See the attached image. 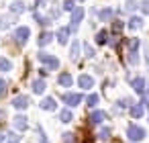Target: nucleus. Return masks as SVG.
Wrapping results in <instances>:
<instances>
[{
  "instance_id": "nucleus-28",
  "label": "nucleus",
  "mask_w": 149,
  "mask_h": 143,
  "mask_svg": "<svg viewBox=\"0 0 149 143\" xmlns=\"http://www.w3.org/2000/svg\"><path fill=\"white\" fill-rule=\"evenodd\" d=\"M98 137H100V139H108V137H110V129H108V127H102L100 133H98Z\"/></svg>"
},
{
  "instance_id": "nucleus-7",
  "label": "nucleus",
  "mask_w": 149,
  "mask_h": 143,
  "mask_svg": "<svg viewBox=\"0 0 149 143\" xmlns=\"http://www.w3.org/2000/svg\"><path fill=\"white\" fill-rule=\"evenodd\" d=\"M70 33H72V29H70V27H61V29L57 31V41H59L61 45H65V43H68V39H70Z\"/></svg>"
},
{
  "instance_id": "nucleus-13",
  "label": "nucleus",
  "mask_w": 149,
  "mask_h": 143,
  "mask_svg": "<svg viewBox=\"0 0 149 143\" xmlns=\"http://www.w3.org/2000/svg\"><path fill=\"white\" fill-rule=\"evenodd\" d=\"M29 125H27V119L23 116V114H19V116H15V129H19V131H25Z\"/></svg>"
},
{
  "instance_id": "nucleus-24",
  "label": "nucleus",
  "mask_w": 149,
  "mask_h": 143,
  "mask_svg": "<svg viewBox=\"0 0 149 143\" xmlns=\"http://www.w3.org/2000/svg\"><path fill=\"white\" fill-rule=\"evenodd\" d=\"M80 57V41H74L72 45V59H78Z\"/></svg>"
},
{
  "instance_id": "nucleus-3",
  "label": "nucleus",
  "mask_w": 149,
  "mask_h": 143,
  "mask_svg": "<svg viewBox=\"0 0 149 143\" xmlns=\"http://www.w3.org/2000/svg\"><path fill=\"white\" fill-rule=\"evenodd\" d=\"M39 59H41L49 70H57V68H59V59L53 57V55H49V53H43V51H41V53H39Z\"/></svg>"
},
{
  "instance_id": "nucleus-16",
  "label": "nucleus",
  "mask_w": 149,
  "mask_h": 143,
  "mask_svg": "<svg viewBox=\"0 0 149 143\" xmlns=\"http://www.w3.org/2000/svg\"><path fill=\"white\" fill-rule=\"evenodd\" d=\"M72 119H74V114H72L70 108H63V110L59 112V121H61V123H72Z\"/></svg>"
},
{
  "instance_id": "nucleus-27",
  "label": "nucleus",
  "mask_w": 149,
  "mask_h": 143,
  "mask_svg": "<svg viewBox=\"0 0 149 143\" xmlns=\"http://www.w3.org/2000/svg\"><path fill=\"white\" fill-rule=\"evenodd\" d=\"M63 10H68V13H74V10H76L74 0H65V2H63Z\"/></svg>"
},
{
  "instance_id": "nucleus-26",
  "label": "nucleus",
  "mask_w": 149,
  "mask_h": 143,
  "mask_svg": "<svg viewBox=\"0 0 149 143\" xmlns=\"http://www.w3.org/2000/svg\"><path fill=\"white\" fill-rule=\"evenodd\" d=\"M10 21H13V17H0V29H8Z\"/></svg>"
},
{
  "instance_id": "nucleus-1",
  "label": "nucleus",
  "mask_w": 149,
  "mask_h": 143,
  "mask_svg": "<svg viewBox=\"0 0 149 143\" xmlns=\"http://www.w3.org/2000/svg\"><path fill=\"white\" fill-rule=\"evenodd\" d=\"M145 135H147L145 129L139 125H129V129H127V137L131 141H141V139H145Z\"/></svg>"
},
{
  "instance_id": "nucleus-29",
  "label": "nucleus",
  "mask_w": 149,
  "mask_h": 143,
  "mask_svg": "<svg viewBox=\"0 0 149 143\" xmlns=\"http://www.w3.org/2000/svg\"><path fill=\"white\" fill-rule=\"evenodd\" d=\"M135 8H137V2H135V0H127L125 10H127V13H131V10H135Z\"/></svg>"
},
{
  "instance_id": "nucleus-14",
  "label": "nucleus",
  "mask_w": 149,
  "mask_h": 143,
  "mask_svg": "<svg viewBox=\"0 0 149 143\" xmlns=\"http://www.w3.org/2000/svg\"><path fill=\"white\" fill-rule=\"evenodd\" d=\"M10 13H13V15H21V13H25V4L21 2V0H15V2L10 4Z\"/></svg>"
},
{
  "instance_id": "nucleus-19",
  "label": "nucleus",
  "mask_w": 149,
  "mask_h": 143,
  "mask_svg": "<svg viewBox=\"0 0 149 143\" xmlns=\"http://www.w3.org/2000/svg\"><path fill=\"white\" fill-rule=\"evenodd\" d=\"M10 70H13V63L6 57H0V72H10Z\"/></svg>"
},
{
  "instance_id": "nucleus-36",
  "label": "nucleus",
  "mask_w": 149,
  "mask_h": 143,
  "mask_svg": "<svg viewBox=\"0 0 149 143\" xmlns=\"http://www.w3.org/2000/svg\"><path fill=\"white\" fill-rule=\"evenodd\" d=\"M10 143H19V141H10Z\"/></svg>"
},
{
  "instance_id": "nucleus-8",
  "label": "nucleus",
  "mask_w": 149,
  "mask_h": 143,
  "mask_svg": "<svg viewBox=\"0 0 149 143\" xmlns=\"http://www.w3.org/2000/svg\"><path fill=\"white\" fill-rule=\"evenodd\" d=\"M78 86H80V88H84V90H88V88H92V86H94V80H92L90 76L82 74V76L78 78Z\"/></svg>"
},
{
  "instance_id": "nucleus-34",
  "label": "nucleus",
  "mask_w": 149,
  "mask_h": 143,
  "mask_svg": "<svg viewBox=\"0 0 149 143\" xmlns=\"http://www.w3.org/2000/svg\"><path fill=\"white\" fill-rule=\"evenodd\" d=\"M39 2V6H47V0H37Z\"/></svg>"
},
{
  "instance_id": "nucleus-12",
  "label": "nucleus",
  "mask_w": 149,
  "mask_h": 143,
  "mask_svg": "<svg viewBox=\"0 0 149 143\" xmlns=\"http://www.w3.org/2000/svg\"><path fill=\"white\" fill-rule=\"evenodd\" d=\"M55 106H57V104H55V100H53L51 96H47V98L41 100V108H43V110H55Z\"/></svg>"
},
{
  "instance_id": "nucleus-17",
  "label": "nucleus",
  "mask_w": 149,
  "mask_h": 143,
  "mask_svg": "<svg viewBox=\"0 0 149 143\" xmlns=\"http://www.w3.org/2000/svg\"><path fill=\"white\" fill-rule=\"evenodd\" d=\"M51 39H53V35L47 31V33H41V37H39V45L41 47H45V45H49L51 43Z\"/></svg>"
},
{
  "instance_id": "nucleus-37",
  "label": "nucleus",
  "mask_w": 149,
  "mask_h": 143,
  "mask_svg": "<svg viewBox=\"0 0 149 143\" xmlns=\"http://www.w3.org/2000/svg\"><path fill=\"white\" fill-rule=\"evenodd\" d=\"M147 90H149V84H147Z\"/></svg>"
},
{
  "instance_id": "nucleus-18",
  "label": "nucleus",
  "mask_w": 149,
  "mask_h": 143,
  "mask_svg": "<svg viewBox=\"0 0 149 143\" xmlns=\"http://www.w3.org/2000/svg\"><path fill=\"white\" fill-rule=\"evenodd\" d=\"M33 92L35 94H43L45 92V82L43 80H35L33 82Z\"/></svg>"
},
{
  "instance_id": "nucleus-33",
  "label": "nucleus",
  "mask_w": 149,
  "mask_h": 143,
  "mask_svg": "<svg viewBox=\"0 0 149 143\" xmlns=\"http://www.w3.org/2000/svg\"><path fill=\"white\" fill-rule=\"evenodd\" d=\"M84 49H86V55H88V57H94V49H92L90 45H84Z\"/></svg>"
},
{
  "instance_id": "nucleus-21",
  "label": "nucleus",
  "mask_w": 149,
  "mask_h": 143,
  "mask_svg": "<svg viewBox=\"0 0 149 143\" xmlns=\"http://www.w3.org/2000/svg\"><path fill=\"white\" fill-rule=\"evenodd\" d=\"M141 25H143V21H141L139 17L129 19V29H141Z\"/></svg>"
},
{
  "instance_id": "nucleus-10",
  "label": "nucleus",
  "mask_w": 149,
  "mask_h": 143,
  "mask_svg": "<svg viewBox=\"0 0 149 143\" xmlns=\"http://www.w3.org/2000/svg\"><path fill=\"white\" fill-rule=\"evenodd\" d=\"M131 86L135 88V92H139V94H145V80H143V78H135V80L131 82Z\"/></svg>"
},
{
  "instance_id": "nucleus-5",
  "label": "nucleus",
  "mask_w": 149,
  "mask_h": 143,
  "mask_svg": "<svg viewBox=\"0 0 149 143\" xmlns=\"http://www.w3.org/2000/svg\"><path fill=\"white\" fill-rule=\"evenodd\" d=\"M82 19H84V8H82V6H78V8L72 13V27H70V29H72V31H76V29H78V25L82 23Z\"/></svg>"
},
{
  "instance_id": "nucleus-9",
  "label": "nucleus",
  "mask_w": 149,
  "mask_h": 143,
  "mask_svg": "<svg viewBox=\"0 0 149 143\" xmlns=\"http://www.w3.org/2000/svg\"><path fill=\"white\" fill-rule=\"evenodd\" d=\"M13 106H15L17 110H25V108L29 106V98H27V96H17V98L13 100Z\"/></svg>"
},
{
  "instance_id": "nucleus-6",
  "label": "nucleus",
  "mask_w": 149,
  "mask_h": 143,
  "mask_svg": "<svg viewBox=\"0 0 149 143\" xmlns=\"http://www.w3.org/2000/svg\"><path fill=\"white\" fill-rule=\"evenodd\" d=\"M106 119H108V114L102 112V110H94V112L90 114V123H92V125H100V123L106 121Z\"/></svg>"
},
{
  "instance_id": "nucleus-32",
  "label": "nucleus",
  "mask_w": 149,
  "mask_h": 143,
  "mask_svg": "<svg viewBox=\"0 0 149 143\" xmlns=\"http://www.w3.org/2000/svg\"><path fill=\"white\" fill-rule=\"evenodd\" d=\"M4 94H6V82L0 80V96H4Z\"/></svg>"
},
{
  "instance_id": "nucleus-30",
  "label": "nucleus",
  "mask_w": 149,
  "mask_h": 143,
  "mask_svg": "<svg viewBox=\"0 0 149 143\" xmlns=\"http://www.w3.org/2000/svg\"><path fill=\"white\" fill-rule=\"evenodd\" d=\"M139 6H141V10H143L145 15H149V0H143V2H141Z\"/></svg>"
},
{
  "instance_id": "nucleus-23",
  "label": "nucleus",
  "mask_w": 149,
  "mask_h": 143,
  "mask_svg": "<svg viewBox=\"0 0 149 143\" xmlns=\"http://www.w3.org/2000/svg\"><path fill=\"white\" fill-rule=\"evenodd\" d=\"M98 100H100V98H98V94H90V96L86 98V104H88L90 108H94V106L98 104Z\"/></svg>"
},
{
  "instance_id": "nucleus-31",
  "label": "nucleus",
  "mask_w": 149,
  "mask_h": 143,
  "mask_svg": "<svg viewBox=\"0 0 149 143\" xmlns=\"http://www.w3.org/2000/svg\"><path fill=\"white\" fill-rule=\"evenodd\" d=\"M63 143H74V133H65L63 135Z\"/></svg>"
},
{
  "instance_id": "nucleus-4",
  "label": "nucleus",
  "mask_w": 149,
  "mask_h": 143,
  "mask_svg": "<svg viewBox=\"0 0 149 143\" xmlns=\"http://www.w3.org/2000/svg\"><path fill=\"white\" fill-rule=\"evenodd\" d=\"M82 100H84V96H82V94H74V92L63 94V102H65L68 106H78Z\"/></svg>"
},
{
  "instance_id": "nucleus-2",
  "label": "nucleus",
  "mask_w": 149,
  "mask_h": 143,
  "mask_svg": "<svg viewBox=\"0 0 149 143\" xmlns=\"http://www.w3.org/2000/svg\"><path fill=\"white\" fill-rule=\"evenodd\" d=\"M29 37H31V29H29V27H19V29L15 31V39H17L19 45H25Z\"/></svg>"
},
{
  "instance_id": "nucleus-15",
  "label": "nucleus",
  "mask_w": 149,
  "mask_h": 143,
  "mask_svg": "<svg viewBox=\"0 0 149 143\" xmlns=\"http://www.w3.org/2000/svg\"><path fill=\"white\" fill-rule=\"evenodd\" d=\"M129 112H131L133 119H139V116L143 114V106H141V102H139V104H133V106L129 108Z\"/></svg>"
},
{
  "instance_id": "nucleus-11",
  "label": "nucleus",
  "mask_w": 149,
  "mask_h": 143,
  "mask_svg": "<svg viewBox=\"0 0 149 143\" xmlns=\"http://www.w3.org/2000/svg\"><path fill=\"white\" fill-rule=\"evenodd\" d=\"M57 82H59V86H63V88H70V86H72V76H70L68 72H63V74H59Z\"/></svg>"
},
{
  "instance_id": "nucleus-22",
  "label": "nucleus",
  "mask_w": 149,
  "mask_h": 143,
  "mask_svg": "<svg viewBox=\"0 0 149 143\" xmlns=\"http://www.w3.org/2000/svg\"><path fill=\"white\" fill-rule=\"evenodd\" d=\"M106 41H108V33H106V31H98V35H96V43H98V45H104Z\"/></svg>"
},
{
  "instance_id": "nucleus-25",
  "label": "nucleus",
  "mask_w": 149,
  "mask_h": 143,
  "mask_svg": "<svg viewBox=\"0 0 149 143\" xmlns=\"http://www.w3.org/2000/svg\"><path fill=\"white\" fill-rule=\"evenodd\" d=\"M123 29H125V23H120V21H114V23H112V33H114V35H118Z\"/></svg>"
},
{
  "instance_id": "nucleus-20",
  "label": "nucleus",
  "mask_w": 149,
  "mask_h": 143,
  "mask_svg": "<svg viewBox=\"0 0 149 143\" xmlns=\"http://www.w3.org/2000/svg\"><path fill=\"white\" fill-rule=\"evenodd\" d=\"M98 17H100V21H110V19H112V8H104V10H100Z\"/></svg>"
},
{
  "instance_id": "nucleus-35",
  "label": "nucleus",
  "mask_w": 149,
  "mask_h": 143,
  "mask_svg": "<svg viewBox=\"0 0 149 143\" xmlns=\"http://www.w3.org/2000/svg\"><path fill=\"white\" fill-rule=\"evenodd\" d=\"M2 139H4V137H2V135H0V141H2Z\"/></svg>"
}]
</instances>
